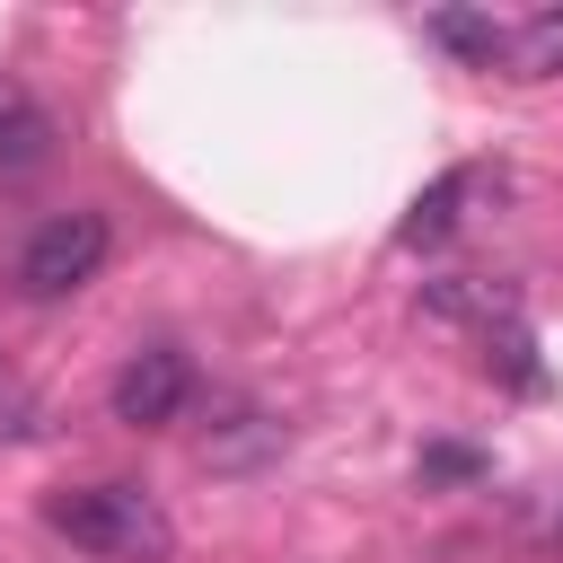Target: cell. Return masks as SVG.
Masks as SVG:
<instances>
[{
  "instance_id": "ba28073f",
  "label": "cell",
  "mask_w": 563,
  "mask_h": 563,
  "mask_svg": "<svg viewBox=\"0 0 563 563\" xmlns=\"http://www.w3.org/2000/svg\"><path fill=\"white\" fill-rule=\"evenodd\" d=\"M422 35H431V44H449L457 62H484V70H493V62H501V44H510V26H501V18H475V9H431V18H422Z\"/></svg>"
},
{
  "instance_id": "9c48e42d",
  "label": "cell",
  "mask_w": 563,
  "mask_h": 563,
  "mask_svg": "<svg viewBox=\"0 0 563 563\" xmlns=\"http://www.w3.org/2000/svg\"><path fill=\"white\" fill-rule=\"evenodd\" d=\"M484 369H493L501 387H519V396H537V387H545V369H537V343H528V325H519V317L484 334Z\"/></svg>"
},
{
  "instance_id": "7c38bea8",
  "label": "cell",
  "mask_w": 563,
  "mask_h": 563,
  "mask_svg": "<svg viewBox=\"0 0 563 563\" xmlns=\"http://www.w3.org/2000/svg\"><path fill=\"white\" fill-rule=\"evenodd\" d=\"M554 537H563V510H554Z\"/></svg>"
},
{
  "instance_id": "52a82bcc",
  "label": "cell",
  "mask_w": 563,
  "mask_h": 563,
  "mask_svg": "<svg viewBox=\"0 0 563 563\" xmlns=\"http://www.w3.org/2000/svg\"><path fill=\"white\" fill-rule=\"evenodd\" d=\"M501 62H510V79H563V9L519 18L510 44H501Z\"/></svg>"
},
{
  "instance_id": "8992f818",
  "label": "cell",
  "mask_w": 563,
  "mask_h": 563,
  "mask_svg": "<svg viewBox=\"0 0 563 563\" xmlns=\"http://www.w3.org/2000/svg\"><path fill=\"white\" fill-rule=\"evenodd\" d=\"M44 150H53V114L18 79H0V176H26Z\"/></svg>"
},
{
  "instance_id": "277c9868",
  "label": "cell",
  "mask_w": 563,
  "mask_h": 563,
  "mask_svg": "<svg viewBox=\"0 0 563 563\" xmlns=\"http://www.w3.org/2000/svg\"><path fill=\"white\" fill-rule=\"evenodd\" d=\"M422 308H431L440 325H475V334H493V325H510V317H519V282L440 273V282H422Z\"/></svg>"
},
{
  "instance_id": "30bf717a",
  "label": "cell",
  "mask_w": 563,
  "mask_h": 563,
  "mask_svg": "<svg viewBox=\"0 0 563 563\" xmlns=\"http://www.w3.org/2000/svg\"><path fill=\"white\" fill-rule=\"evenodd\" d=\"M0 431H35V405H26V387L0 369Z\"/></svg>"
},
{
  "instance_id": "7a4b0ae2",
  "label": "cell",
  "mask_w": 563,
  "mask_h": 563,
  "mask_svg": "<svg viewBox=\"0 0 563 563\" xmlns=\"http://www.w3.org/2000/svg\"><path fill=\"white\" fill-rule=\"evenodd\" d=\"M106 255H114V220L70 202V211L26 229V246L9 255V282H18V299H70V290H88L106 273Z\"/></svg>"
},
{
  "instance_id": "6da1fadb",
  "label": "cell",
  "mask_w": 563,
  "mask_h": 563,
  "mask_svg": "<svg viewBox=\"0 0 563 563\" xmlns=\"http://www.w3.org/2000/svg\"><path fill=\"white\" fill-rule=\"evenodd\" d=\"M44 519H53V537H70L79 554H106V563H167V554H176V528H167V510H158L141 484L53 493Z\"/></svg>"
},
{
  "instance_id": "3957f363",
  "label": "cell",
  "mask_w": 563,
  "mask_h": 563,
  "mask_svg": "<svg viewBox=\"0 0 563 563\" xmlns=\"http://www.w3.org/2000/svg\"><path fill=\"white\" fill-rule=\"evenodd\" d=\"M185 405H194V361L176 343H141L106 387V413L123 431H167V422H185Z\"/></svg>"
},
{
  "instance_id": "5b68a950",
  "label": "cell",
  "mask_w": 563,
  "mask_h": 563,
  "mask_svg": "<svg viewBox=\"0 0 563 563\" xmlns=\"http://www.w3.org/2000/svg\"><path fill=\"white\" fill-rule=\"evenodd\" d=\"M475 185H484V167H440V176H431V185L405 202V220H396V246H440V238L466 220Z\"/></svg>"
},
{
  "instance_id": "8fae6325",
  "label": "cell",
  "mask_w": 563,
  "mask_h": 563,
  "mask_svg": "<svg viewBox=\"0 0 563 563\" xmlns=\"http://www.w3.org/2000/svg\"><path fill=\"white\" fill-rule=\"evenodd\" d=\"M422 466H431V475H475V466H484V457H475V449H431V457H422Z\"/></svg>"
}]
</instances>
